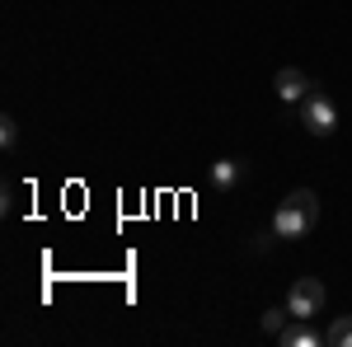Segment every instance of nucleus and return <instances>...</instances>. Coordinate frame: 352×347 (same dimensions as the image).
<instances>
[{
  "mask_svg": "<svg viewBox=\"0 0 352 347\" xmlns=\"http://www.w3.org/2000/svg\"><path fill=\"white\" fill-rule=\"evenodd\" d=\"M272 240H277V230H272V235H258V240H254V249H258V254H268Z\"/></svg>",
  "mask_w": 352,
  "mask_h": 347,
  "instance_id": "obj_10",
  "label": "nucleus"
},
{
  "mask_svg": "<svg viewBox=\"0 0 352 347\" xmlns=\"http://www.w3.org/2000/svg\"><path fill=\"white\" fill-rule=\"evenodd\" d=\"M240 174H244V164H240V160H217L212 169H207L212 188H235V183H240Z\"/></svg>",
  "mask_w": 352,
  "mask_h": 347,
  "instance_id": "obj_6",
  "label": "nucleus"
},
{
  "mask_svg": "<svg viewBox=\"0 0 352 347\" xmlns=\"http://www.w3.org/2000/svg\"><path fill=\"white\" fill-rule=\"evenodd\" d=\"M324 343H329V347H352V315H343V320H333V324H329Z\"/></svg>",
  "mask_w": 352,
  "mask_h": 347,
  "instance_id": "obj_8",
  "label": "nucleus"
},
{
  "mask_svg": "<svg viewBox=\"0 0 352 347\" xmlns=\"http://www.w3.org/2000/svg\"><path fill=\"white\" fill-rule=\"evenodd\" d=\"M287 310H292V320H315V315H324V282H320V277H296L292 291H287Z\"/></svg>",
  "mask_w": 352,
  "mask_h": 347,
  "instance_id": "obj_2",
  "label": "nucleus"
},
{
  "mask_svg": "<svg viewBox=\"0 0 352 347\" xmlns=\"http://www.w3.org/2000/svg\"><path fill=\"white\" fill-rule=\"evenodd\" d=\"M287 320H292V310H287V305H272V310H263V320H258V328H263L268 338H277V333L287 328Z\"/></svg>",
  "mask_w": 352,
  "mask_h": 347,
  "instance_id": "obj_7",
  "label": "nucleus"
},
{
  "mask_svg": "<svg viewBox=\"0 0 352 347\" xmlns=\"http://www.w3.org/2000/svg\"><path fill=\"white\" fill-rule=\"evenodd\" d=\"M310 85H315V80H310L305 71H296V66H282V71L272 76V89H277L282 104H300V99L310 94Z\"/></svg>",
  "mask_w": 352,
  "mask_h": 347,
  "instance_id": "obj_4",
  "label": "nucleus"
},
{
  "mask_svg": "<svg viewBox=\"0 0 352 347\" xmlns=\"http://www.w3.org/2000/svg\"><path fill=\"white\" fill-rule=\"evenodd\" d=\"M296 108H300V127L310 136H333L338 132V108H333L324 85H310V94H305Z\"/></svg>",
  "mask_w": 352,
  "mask_h": 347,
  "instance_id": "obj_1",
  "label": "nucleus"
},
{
  "mask_svg": "<svg viewBox=\"0 0 352 347\" xmlns=\"http://www.w3.org/2000/svg\"><path fill=\"white\" fill-rule=\"evenodd\" d=\"M0 146H5V150H14V146H19V122H14L10 113L0 117Z\"/></svg>",
  "mask_w": 352,
  "mask_h": 347,
  "instance_id": "obj_9",
  "label": "nucleus"
},
{
  "mask_svg": "<svg viewBox=\"0 0 352 347\" xmlns=\"http://www.w3.org/2000/svg\"><path fill=\"white\" fill-rule=\"evenodd\" d=\"M277 343H282V347H320V343H324V333L310 328V320H287V328L277 333Z\"/></svg>",
  "mask_w": 352,
  "mask_h": 347,
  "instance_id": "obj_5",
  "label": "nucleus"
},
{
  "mask_svg": "<svg viewBox=\"0 0 352 347\" xmlns=\"http://www.w3.org/2000/svg\"><path fill=\"white\" fill-rule=\"evenodd\" d=\"M315 225H320V221L305 212L296 197H287V202H282V207L272 212V230H277V240H305V235H310Z\"/></svg>",
  "mask_w": 352,
  "mask_h": 347,
  "instance_id": "obj_3",
  "label": "nucleus"
}]
</instances>
